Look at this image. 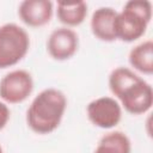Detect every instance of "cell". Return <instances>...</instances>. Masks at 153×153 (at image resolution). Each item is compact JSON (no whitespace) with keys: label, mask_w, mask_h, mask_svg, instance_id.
I'll return each mask as SVG.
<instances>
[{"label":"cell","mask_w":153,"mask_h":153,"mask_svg":"<svg viewBox=\"0 0 153 153\" xmlns=\"http://www.w3.org/2000/svg\"><path fill=\"white\" fill-rule=\"evenodd\" d=\"M33 91V78L25 69H13L0 80V99L6 104L25 102Z\"/></svg>","instance_id":"277c9868"},{"label":"cell","mask_w":153,"mask_h":153,"mask_svg":"<svg viewBox=\"0 0 153 153\" xmlns=\"http://www.w3.org/2000/svg\"><path fill=\"white\" fill-rule=\"evenodd\" d=\"M88 121L97 128L112 129L122 118V106L114 97L103 96L91 100L86 106Z\"/></svg>","instance_id":"5b68a950"},{"label":"cell","mask_w":153,"mask_h":153,"mask_svg":"<svg viewBox=\"0 0 153 153\" xmlns=\"http://www.w3.org/2000/svg\"><path fill=\"white\" fill-rule=\"evenodd\" d=\"M93 153H131V146L122 135L111 133L100 137Z\"/></svg>","instance_id":"4fadbf2b"},{"label":"cell","mask_w":153,"mask_h":153,"mask_svg":"<svg viewBox=\"0 0 153 153\" xmlns=\"http://www.w3.org/2000/svg\"><path fill=\"white\" fill-rule=\"evenodd\" d=\"M54 4L50 0H24L18 6L19 19L30 27H42L50 23Z\"/></svg>","instance_id":"ba28073f"},{"label":"cell","mask_w":153,"mask_h":153,"mask_svg":"<svg viewBox=\"0 0 153 153\" xmlns=\"http://www.w3.org/2000/svg\"><path fill=\"white\" fill-rule=\"evenodd\" d=\"M141 76L139 74H136L131 68L128 67H117L115 69L111 71L110 75H109V88L110 92L116 97V99L121 96V93L129 87L130 85H133L134 82H136Z\"/></svg>","instance_id":"7c38bea8"},{"label":"cell","mask_w":153,"mask_h":153,"mask_svg":"<svg viewBox=\"0 0 153 153\" xmlns=\"http://www.w3.org/2000/svg\"><path fill=\"white\" fill-rule=\"evenodd\" d=\"M79 48V36L69 27L61 26L53 30L47 39V51L56 61L72 59Z\"/></svg>","instance_id":"52a82bcc"},{"label":"cell","mask_w":153,"mask_h":153,"mask_svg":"<svg viewBox=\"0 0 153 153\" xmlns=\"http://www.w3.org/2000/svg\"><path fill=\"white\" fill-rule=\"evenodd\" d=\"M67 109L66 94L55 87L42 90L26 110V124L36 134L47 135L59 128Z\"/></svg>","instance_id":"6da1fadb"},{"label":"cell","mask_w":153,"mask_h":153,"mask_svg":"<svg viewBox=\"0 0 153 153\" xmlns=\"http://www.w3.org/2000/svg\"><path fill=\"white\" fill-rule=\"evenodd\" d=\"M117 11L112 7L103 6L97 8L90 20V27L92 35L102 42L111 43L117 41L115 35V19Z\"/></svg>","instance_id":"9c48e42d"},{"label":"cell","mask_w":153,"mask_h":153,"mask_svg":"<svg viewBox=\"0 0 153 153\" xmlns=\"http://www.w3.org/2000/svg\"><path fill=\"white\" fill-rule=\"evenodd\" d=\"M57 19L66 27H75L84 23L87 16V4L85 1H59L56 5Z\"/></svg>","instance_id":"30bf717a"},{"label":"cell","mask_w":153,"mask_h":153,"mask_svg":"<svg viewBox=\"0 0 153 153\" xmlns=\"http://www.w3.org/2000/svg\"><path fill=\"white\" fill-rule=\"evenodd\" d=\"M30 49V36L26 30L16 23L0 26V69L19 63Z\"/></svg>","instance_id":"3957f363"},{"label":"cell","mask_w":153,"mask_h":153,"mask_svg":"<svg viewBox=\"0 0 153 153\" xmlns=\"http://www.w3.org/2000/svg\"><path fill=\"white\" fill-rule=\"evenodd\" d=\"M11 117V111L5 102L0 99V131L7 126Z\"/></svg>","instance_id":"5bb4252c"},{"label":"cell","mask_w":153,"mask_h":153,"mask_svg":"<svg viewBox=\"0 0 153 153\" xmlns=\"http://www.w3.org/2000/svg\"><path fill=\"white\" fill-rule=\"evenodd\" d=\"M152 19V2L147 0H131L124 4L115 19L116 39L131 43L141 38Z\"/></svg>","instance_id":"7a4b0ae2"},{"label":"cell","mask_w":153,"mask_h":153,"mask_svg":"<svg viewBox=\"0 0 153 153\" xmlns=\"http://www.w3.org/2000/svg\"><path fill=\"white\" fill-rule=\"evenodd\" d=\"M129 65L133 71H137L145 75H152L153 73V42L146 39L130 49L128 55Z\"/></svg>","instance_id":"8fae6325"},{"label":"cell","mask_w":153,"mask_h":153,"mask_svg":"<svg viewBox=\"0 0 153 153\" xmlns=\"http://www.w3.org/2000/svg\"><path fill=\"white\" fill-rule=\"evenodd\" d=\"M0 153H4V149H2V147H1V145H0Z\"/></svg>","instance_id":"9a60e30c"},{"label":"cell","mask_w":153,"mask_h":153,"mask_svg":"<svg viewBox=\"0 0 153 153\" xmlns=\"http://www.w3.org/2000/svg\"><path fill=\"white\" fill-rule=\"evenodd\" d=\"M121 106L131 115H142L151 110L153 104V91L151 84L140 78L127 87L117 98Z\"/></svg>","instance_id":"8992f818"}]
</instances>
